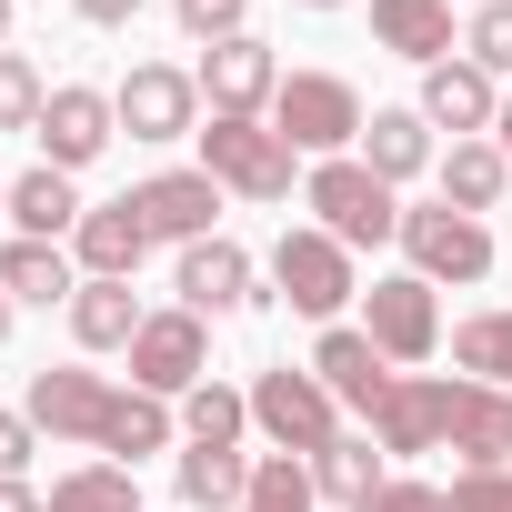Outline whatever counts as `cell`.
I'll use <instances>...</instances> for the list:
<instances>
[{
    "label": "cell",
    "instance_id": "6da1fadb",
    "mask_svg": "<svg viewBox=\"0 0 512 512\" xmlns=\"http://www.w3.org/2000/svg\"><path fill=\"white\" fill-rule=\"evenodd\" d=\"M191 141H201V171H211V181H221L231 201H292V161H302V151H292V141L272 131V121L211 111V121H201Z\"/></svg>",
    "mask_w": 512,
    "mask_h": 512
},
{
    "label": "cell",
    "instance_id": "ab89813d",
    "mask_svg": "<svg viewBox=\"0 0 512 512\" xmlns=\"http://www.w3.org/2000/svg\"><path fill=\"white\" fill-rule=\"evenodd\" d=\"M0 512H41V492L31 482H0Z\"/></svg>",
    "mask_w": 512,
    "mask_h": 512
},
{
    "label": "cell",
    "instance_id": "9a60e30c",
    "mask_svg": "<svg viewBox=\"0 0 512 512\" xmlns=\"http://www.w3.org/2000/svg\"><path fill=\"white\" fill-rule=\"evenodd\" d=\"M412 111H422L432 131H452V141H482V131L502 121V81H492V71H472V61H432Z\"/></svg>",
    "mask_w": 512,
    "mask_h": 512
},
{
    "label": "cell",
    "instance_id": "ffe728a7",
    "mask_svg": "<svg viewBox=\"0 0 512 512\" xmlns=\"http://www.w3.org/2000/svg\"><path fill=\"white\" fill-rule=\"evenodd\" d=\"M352 161H362L372 181H392V191H402V181H422V171H432L442 151H432V121H422V111H372V121H362V151H352Z\"/></svg>",
    "mask_w": 512,
    "mask_h": 512
},
{
    "label": "cell",
    "instance_id": "4316f807",
    "mask_svg": "<svg viewBox=\"0 0 512 512\" xmlns=\"http://www.w3.org/2000/svg\"><path fill=\"white\" fill-rule=\"evenodd\" d=\"M312 482H322V502L362 512L392 472H382V442H372V432H342V442H322V452H312Z\"/></svg>",
    "mask_w": 512,
    "mask_h": 512
},
{
    "label": "cell",
    "instance_id": "484cf974",
    "mask_svg": "<svg viewBox=\"0 0 512 512\" xmlns=\"http://www.w3.org/2000/svg\"><path fill=\"white\" fill-rule=\"evenodd\" d=\"M171 432H181V412H171L161 392H121L91 452H101V462H141V452H171Z\"/></svg>",
    "mask_w": 512,
    "mask_h": 512
},
{
    "label": "cell",
    "instance_id": "8d00e7d4",
    "mask_svg": "<svg viewBox=\"0 0 512 512\" xmlns=\"http://www.w3.org/2000/svg\"><path fill=\"white\" fill-rule=\"evenodd\" d=\"M362 512H452V492H442V482H382Z\"/></svg>",
    "mask_w": 512,
    "mask_h": 512
},
{
    "label": "cell",
    "instance_id": "ac0fdd59",
    "mask_svg": "<svg viewBox=\"0 0 512 512\" xmlns=\"http://www.w3.org/2000/svg\"><path fill=\"white\" fill-rule=\"evenodd\" d=\"M171 292H181V312H201V322H221V312H241L251 302V251L241 241H191L181 251V272H171Z\"/></svg>",
    "mask_w": 512,
    "mask_h": 512
},
{
    "label": "cell",
    "instance_id": "bcb514c9",
    "mask_svg": "<svg viewBox=\"0 0 512 512\" xmlns=\"http://www.w3.org/2000/svg\"><path fill=\"white\" fill-rule=\"evenodd\" d=\"M472 11H482V0H472Z\"/></svg>",
    "mask_w": 512,
    "mask_h": 512
},
{
    "label": "cell",
    "instance_id": "7402d4cb",
    "mask_svg": "<svg viewBox=\"0 0 512 512\" xmlns=\"http://www.w3.org/2000/svg\"><path fill=\"white\" fill-rule=\"evenodd\" d=\"M372 41L382 51H402V61H452L462 41H452V0H372Z\"/></svg>",
    "mask_w": 512,
    "mask_h": 512
},
{
    "label": "cell",
    "instance_id": "277c9868",
    "mask_svg": "<svg viewBox=\"0 0 512 512\" xmlns=\"http://www.w3.org/2000/svg\"><path fill=\"white\" fill-rule=\"evenodd\" d=\"M251 432H262L272 452H302V462H312L322 442H342V402L322 392V372H312V362H302V372L282 362V372L251 382Z\"/></svg>",
    "mask_w": 512,
    "mask_h": 512
},
{
    "label": "cell",
    "instance_id": "83f0119b",
    "mask_svg": "<svg viewBox=\"0 0 512 512\" xmlns=\"http://www.w3.org/2000/svg\"><path fill=\"white\" fill-rule=\"evenodd\" d=\"M241 492H251V462H241V452L181 442V502H191V512H241Z\"/></svg>",
    "mask_w": 512,
    "mask_h": 512
},
{
    "label": "cell",
    "instance_id": "5bb4252c",
    "mask_svg": "<svg viewBox=\"0 0 512 512\" xmlns=\"http://www.w3.org/2000/svg\"><path fill=\"white\" fill-rule=\"evenodd\" d=\"M71 262H81V282H131V272L151 262V221L131 211V191L81 211V231H71Z\"/></svg>",
    "mask_w": 512,
    "mask_h": 512
},
{
    "label": "cell",
    "instance_id": "3957f363",
    "mask_svg": "<svg viewBox=\"0 0 512 512\" xmlns=\"http://www.w3.org/2000/svg\"><path fill=\"white\" fill-rule=\"evenodd\" d=\"M302 211H322V231L342 241V251H372V241H402V201H392V181H372L352 151L342 161H312L302 171Z\"/></svg>",
    "mask_w": 512,
    "mask_h": 512
},
{
    "label": "cell",
    "instance_id": "f546056e",
    "mask_svg": "<svg viewBox=\"0 0 512 512\" xmlns=\"http://www.w3.org/2000/svg\"><path fill=\"white\" fill-rule=\"evenodd\" d=\"M452 372H462V382L512 392V312H472V322L452 332Z\"/></svg>",
    "mask_w": 512,
    "mask_h": 512
},
{
    "label": "cell",
    "instance_id": "cb8c5ba5",
    "mask_svg": "<svg viewBox=\"0 0 512 512\" xmlns=\"http://www.w3.org/2000/svg\"><path fill=\"white\" fill-rule=\"evenodd\" d=\"M432 171H442V201H452V211H472V221L512 191V151H502V141H452Z\"/></svg>",
    "mask_w": 512,
    "mask_h": 512
},
{
    "label": "cell",
    "instance_id": "7a4b0ae2",
    "mask_svg": "<svg viewBox=\"0 0 512 512\" xmlns=\"http://www.w3.org/2000/svg\"><path fill=\"white\" fill-rule=\"evenodd\" d=\"M362 91L342 81V71H282V91H272V131L292 141V151H312V161H342V151H362Z\"/></svg>",
    "mask_w": 512,
    "mask_h": 512
},
{
    "label": "cell",
    "instance_id": "e575fe53",
    "mask_svg": "<svg viewBox=\"0 0 512 512\" xmlns=\"http://www.w3.org/2000/svg\"><path fill=\"white\" fill-rule=\"evenodd\" d=\"M171 11H181V31L211 51V41H231V31H241V11H251V0H171Z\"/></svg>",
    "mask_w": 512,
    "mask_h": 512
},
{
    "label": "cell",
    "instance_id": "d4e9b609",
    "mask_svg": "<svg viewBox=\"0 0 512 512\" xmlns=\"http://www.w3.org/2000/svg\"><path fill=\"white\" fill-rule=\"evenodd\" d=\"M141 322H151V312H141L131 282H81V302H71V342H81V352H131Z\"/></svg>",
    "mask_w": 512,
    "mask_h": 512
},
{
    "label": "cell",
    "instance_id": "4fadbf2b",
    "mask_svg": "<svg viewBox=\"0 0 512 512\" xmlns=\"http://www.w3.org/2000/svg\"><path fill=\"white\" fill-rule=\"evenodd\" d=\"M442 432H452V382L392 372V392L372 402V442L382 452H442Z\"/></svg>",
    "mask_w": 512,
    "mask_h": 512
},
{
    "label": "cell",
    "instance_id": "4dcf8cb0",
    "mask_svg": "<svg viewBox=\"0 0 512 512\" xmlns=\"http://www.w3.org/2000/svg\"><path fill=\"white\" fill-rule=\"evenodd\" d=\"M241 512H322V482H312V462H302V452H262V462H251V492H241Z\"/></svg>",
    "mask_w": 512,
    "mask_h": 512
},
{
    "label": "cell",
    "instance_id": "5b68a950",
    "mask_svg": "<svg viewBox=\"0 0 512 512\" xmlns=\"http://www.w3.org/2000/svg\"><path fill=\"white\" fill-rule=\"evenodd\" d=\"M402 251H412V272L442 292V282H482L492 272V231L472 221V211H452V201H422V211H402Z\"/></svg>",
    "mask_w": 512,
    "mask_h": 512
},
{
    "label": "cell",
    "instance_id": "74e56055",
    "mask_svg": "<svg viewBox=\"0 0 512 512\" xmlns=\"http://www.w3.org/2000/svg\"><path fill=\"white\" fill-rule=\"evenodd\" d=\"M31 442H41L31 412H0V482H21V472H31Z\"/></svg>",
    "mask_w": 512,
    "mask_h": 512
},
{
    "label": "cell",
    "instance_id": "ba28073f",
    "mask_svg": "<svg viewBox=\"0 0 512 512\" xmlns=\"http://www.w3.org/2000/svg\"><path fill=\"white\" fill-rule=\"evenodd\" d=\"M31 141H41V161H51V171H91V161L121 141V111H111V91H91V81H61V91L41 101Z\"/></svg>",
    "mask_w": 512,
    "mask_h": 512
},
{
    "label": "cell",
    "instance_id": "836d02e7",
    "mask_svg": "<svg viewBox=\"0 0 512 512\" xmlns=\"http://www.w3.org/2000/svg\"><path fill=\"white\" fill-rule=\"evenodd\" d=\"M41 71H31V51H0V131H31L41 121Z\"/></svg>",
    "mask_w": 512,
    "mask_h": 512
},
{
    "label": "cell",
    "instance_id": "f6af8a7d",
    "mask_svg": "<svg viewBox=\"0 0 512 512\" xmlns=\"http://www.w3.org/2000/svg\"><path fill=\"white\" fill-rule=\"evenodd\" d=\"M0 221H11V191H0Z\"/></svg>",
    "mask_w": 512,
    "mask_h": 512
},
{
    "label": "cell",
    "instance_id": "30bf717a",
    "mask_svg": "<svg viewBox=\"0 0 512 512\" xmlns=\"http://www.w3.org/2000/svg\"><path fill=\"white\" fill-rule=\"evenodd\" d=\"M111 111H121L131 141H191L201 131V81L171 71V61H131V81L111 91Z\"/></svg>",
    "mask_w": 512,
    "mask_h": 512
},
{
    "label": "cell",
    "instance_id": "d6986e66",
    "mask_svg": "<svg viewBox=\"0 0 512 512\" xmlns=\"http://www.w3.org/2000/svg\"><path fill=\"white\" fill-rule=\"evenodd\" d=\"M442 442L462 452V472H502V462H512V392L452 382V432H442Z\"/></svg>",
    "mask_w": 512,
    "mask_h": 512
},
{
    "label": "cell",
    "instance_id": "7c38bea8",
    "mask_svg": "<svg viewBox=\"0 0 512 512\" xmlns=\"http://www.w3.org/2000/svg\"><path fill=\"white\" fill-rule=\"evenodd\" d=\"M111 402H121V392H111L101 372H81V362H61V372H31V402H21V412H31V422H41L51 442H101V422H111Z\"/></svg>",
    "mask_w": 512,
    "mask_h": 512
},
{
    "label": "cell",
    "instance_id": "9c48e42d",
    "mask_svg": "<svg viewBox=\"0 0 512 512\" xmlns=\"http://www.w3.org/2000/svg\"><path fill=\"white\" fill-rule=\"evenodd\" d=\"M211 382V342H201V312H151L141 322V342H131V392H161V402H181V392H201Z\"/></svg>",
    "mask_w": 512,
    "mask_h": 512
},
{
    "label": "cell",
    "instance_id": "52a82bcc",
    "mask_svg": "<svg viewBox=\"0 0 512 512\" xmlns=\"http://www.w3.org/2000/svg\"><path fill=\"white\" fill-rule=\"evenodd\" d=\"M362 332L382 342L392 372H402V362H432V352H442V302H432V282H422V272H382V282L362 292Z\"/></svg>",
    "mask_w": 512,
    "mask_h": 512
},
{
    "label": "cell",
    "instance_id": "ee69618b",
    "mask_svg": "<svg viewBox=\"0 0 512 512\" xmlns=\"http://www.w3.org/2000/svg\"><path fill=\"white\" fill-rule=\"evenodd\" d=\"M302 11H342V0H302Z\"/></svg>",
    "mask_w": 512,
    "mask_h": 512
},
{
    "label": "cell",
    "instance_id": "8992f818",
    "mask_svg": "<svg viewBox=\"0 0 512 512\" xmlns=\"http://www.w3.org/2000/svg\"><path fill=\"white\" fill-rule=\"evenodd\" d=\"M272 282H282V302L292 312H312V322H332L362 282H352V251L322 231V221H302V231H282L272 241Z\"/></svg>",
    "mask_w": 512,
    "mask_h": 512
},
{
    "label": "cell",
    "instance_id": "603a6c76",
    "mask_svg": "<svg viewBox=\"0 0 512 512\" xmlns=\"http://www.w3.org/2000/svg\"><path fill=\"white\" fill-rule=\"evenodd\" d=\"M81 211H91V201H81V191H71V171H51V161L11 181V231H21V241H71V231H81Z\"/></svg>",
    "mask_w": 512,
    "mask_h": 512
},
{
    "label": "cell",
    "instance_id": "d6a6232c",
    "mask_svg": "<svg viewBox=\"0 0 512 512\" xmlns=\"http://www.w3.org/2000/svg\"><path fill=\"white\" fill-rule=\"evenodd\" d=\"M462 61L492 71V81H512V0H482V11L462 21Z\"/></svg>",
    "mask_w": 512,
    "mask_h": 512
},
{
    "label": "cell",
    "instance_id": "1f68e13d",
    "mask_svg": "<svg viewBox=\"0 0 512 512\" xmlns=\"http://www.w3.org/2000/svg\"><path fill=\"white\" fill-rule=\"evenodd\" d=\"M241 432H251V392H231V382L181 392V442H221V452H241Z\"/></svg>",
    "mask_w": 512,
    "mask_h": 512
},
{
    "label": "cell",
    "instance_id": "f1b7e54d",
    "mask_svg": "<svg viewBox=\"0 0 512 512\" xmlns=\"http://www.w3.org/2000/svg\"><path fill=\"white\" fill-rule=\"evenodd\" d=\"M41 512H141V482H131V462H81L51 482Z\"/></svg>",
    "mask_w": 512,
    "mask_h": 512
},
{
    "label": "cell",
    "instance_id": "d590c367",
    "mask_svg": "<svg viewBox=\"0 0 512 512\" xmlns=\"http://www.w3.org/2000/svg\"><path fill=\"white\" fill-rule=\"evenodd\" d=\"M452 512H512V462L502 472H462L452 482Z\"/></svg>",
    "mask_w": 512,
    "mask_h": 512
},
{
    "label": "cell",
    "instance_id": "44dd1931",
    "mask_svg": "<svg viewBox=\"0 0 512 512\" xmlns=\"http://www.w3.org/2000/svg\"><path fill=\"white\" fill-rule=\"evenodd\" d=\"M0 292H11V302H41V312H51V302L71 312V302H81V262H71L61 241H21V231H11V251H0Z\"/></svg>",
    "mask_w": 512,
    "mask_h": 512
},
{
    "label": "cell",
    "instance_id": "60d3db41",
    "mask_svg": "<svg viewBox=\"0 0 512 512\" xmlns=\"http://www.w3.org/2000/svg\"><path fill=\"white\" fill-rule=\"evenodd\" d=\"M492 141H502V151H512V101H502V121H492Z\"/></svg>",
    "mask_w": 512,
    "mask_h": 512
},
{
    "label": "cell",
    "instance_id": "b9f144b4",
    "mask_svg": "<svg viewBox=\"0 0 512 512\" xmlns=\"http://www.w3.org/2000/svg\"><path fill=\"white\" fill-rule=\"evenodd\" d=\"M11 11H21V0H0V51H11Z\"/></svg>",
    "mask_w": 512,
    "mask_h": 512
},
{
    "label": "cell",
    "instance_id": "f35d334b",
    "mask_svg": "<svg viewBox=\"0 0 512 512\" xmlns=\"http://www.w3.org/2000/svg\"><path fill=\"white\" fill-rule=\"evenodd\" d=\"M81 21H101V31H121V21H141V0H71Z\"/></svg>",
    "mask_w": 512,
    "mask_h": 512
},
{
    "label": "cell",
    "instance_id": "8fae6325",
    "mask_svg": "<svg viewBox=\"0 0 512 512\" xmlns=\"http://www.w3.org/2000/svg\"><path fill=\"white\" fill-rule=\"evenodd\" d=\"M201 101L211 111H241V121H272V91H282V61H272V41H251V31H231V41H211L201 51Z\"/></svg>",
    "mask_w": 512,
    "mask_h": 512
},
{
    "label": "cell",
    "instance_id": "7bdbcfd3",
    "mask_svg": "<svg viewBox=\"0 0 512 512\" xmlns=\"http://www.w3.org/2000/svg\"><path fill=\"white\" fill-rule=\"evenodd\" d=\"M0 342H11V292H0Z\"/></svg>",
    "mask_w": 512,
    "mask_h": 512
},
{
    "label": "cell",
    "instance_id": "2e32d148",
    "mask_svg": "<svg viewBox=\"0 0 512 512\" xmlns=\"http://www.w3.org/2000/svg\"><path fill=\"white\" fill-rule=\"evenodd\" d=\"M131 211L151 221V241H211V221H221V181L211 171H151L141 191H131Z\"/></svg>",
    "mask_w": 512,
    "mask_h": 512
},
{
    "label": "cell",
    "instance_id": "e0dca14e",
    "mask_svg": "<svg viewBox=\"0 0 512 512\" xmlns=\"http://www.w3.org/2000/svg\"><path fill=\"white\" fill-rule=\"evenodd\" d=\"M312 372H322V392H332L342 412H362V422H372V402L392 392V362H382V342H372V332H352V322H332V332L312 342Z\"/></svg>",
    "mask_w": 512,
    "mask_h": 512
}]
</instances>
